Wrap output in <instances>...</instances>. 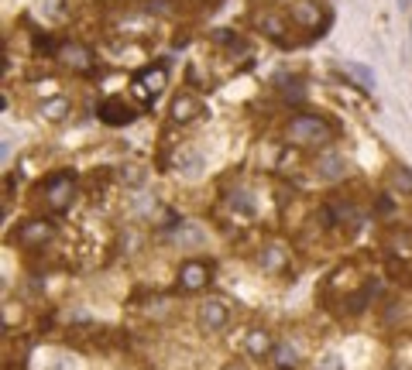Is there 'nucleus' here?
Returning <instances> with one entry per match:
<instances>
[{"label": "nucleus", "mask_w": 412, "mask_h": 370, "mask_svg": "<svg viewBox=\"0 0 412 370\" xmlns=\"http://www.w3.org/2000/svg\"><path fill=\"white\" fill-rule=\"evenodd\" d=\"M289 18H292L299 28H306V31H309V38H320V35L326 31V25H330L326 11L316 4V0H299V4L289 11Z\"/></svg>", "instance_id": "obj_3"}, {"label": "nucleus", "mask_w": 412, "mask_h": 370, "mask_svg": "<svg viewBox=\"0 0 412 370\" xmlns=\"http://www.w3.org/2000/svg\"><path fill=\"white\" fill-rule=\"evenodd\" d=\"M120 182H124V185H141V182H144V168H141V165H127V168L120 172Z\"/></svg>", "instance_id": "obj_21"}, {"label": "nucleus", "mask_w": 412, "mask_h": 370, "mask_svg": "<svg viewBox=\"0 0 412 370\" xmlns=\"http://www.w3.org/2000/svg\"><path fill=\"white\" fill-rule=\"evenodd\" d=\"M344 168H347V161H344L340 155H323V158L316 161L320 179H340V175H344Z\"/></svg>", "instance_id": "obj_13"}, {"label": "nucleus", "mask_w": 412, "mask_h": 370, "mask_svg": "<svg viewBox=\"0 0 412 370\" xmlns=\"http://www.w3.org/2000/svg\"><path fill=\"white\" fill-rule=\"evenodd\" d=\"M285 134L296 141V144H323L326 137H330V127L320 120V117H292L289 120V127H285Z\"/></svg>", "instance_id": "obj_2"}, {"label": "nucleus", "mask_w": 412, "mask_h": 370, "mask_svg": "<svg viewBox=\"0 0 412 370\" xmlns=\"http://www.w3.org/2000/svg\"><path fill=\"white\" fill-rule=\"evenodd\" d=\"M261 267L265 271H282L285 267V250L282 247H265L261 250Z\"/></svg>", "instance_id": "obj_16"}, {"label": "nucleus", "mask_w": 412, "mask_h": 370, "mask_svg": "<svg viewBox=\"0 0 412 370\" xmlns=\"http://www.w3.org/2000/svg\"><path fill=\"white\" fill-rule=\"evenodd\" d=\"M38 8H42V14H45L49 21H59V18L66 14V4H62V0H42Z\"/></svg>", "instance_id": "obj_19"}, {"label": "nucleus", "mask_w": 412, "mask_h": 370, "mask_svg": "<svg viewBox=\"0 0 412 370\" xmlns=\"http://www.w3.org/2000/svg\"><path fill=\"white\" fill-rule=\"evenodd\" d=\"M66 114H69V100H66V96L45 100V103H42V117H45V120H62Z\"/></svg>", "instance_id": "obj_15"}, {"label": "nucleus", "mask_w": 412, "mask_h": 370, "mask_svg": "<svg viewBox=\"0 0 412 370\" xmlns=\"http://www.w3.org/2000/svg\"><path fill=\"white\" fill-rule=\"evenodd\" d=\"M134 117H138V114H134L124 100H107V103L100 107V120L110 124V127H127Z\"/></svg>", "instance_id": "obj_9"}, {"label": "nucleus", "mask_w": 412, "mask_h": 370, "mask_svg": "<svg viewBox=\"0 0 412 370\" xmlns=\"http://www.w3.org/2000/svg\"><path fill=\"white\" fill-rule=\"evenodd\" d=\"M227 322H231V305L224 298H210L199 305V326L206 332H220V329H227Z\"/></svg>", "instance_id": "obj_6"}, {"label": "nucleus", "mask_w": 412, "mask_h": 370, "mask_svg": "<svg viewBox=\"0 0 412 370\" xmlns=\"http://www.w3.org/2000/svg\"><path fill=\"white\" fill-rule=\"evenodd\" d=\"M179 285H182L185 291L206 288V285H210V264H206V261H185L182 271H179Z\"/></svg>", "instance_id": "obj_7"}, {"label": "nucleus", "mask_w": 412, "mask_h": 370, "mask_svg": "<svg viewBox=\"0 0 412 370\" xmlns=\"http://www.w3.org/2000/svg\"><path fill=\"white\" fill-rule=\"evenodd\" d=\"M55 55H59V62H62L66 69H73V72H93V69H96L93 52H90L86 45H79V42H62Z\"/></svg>", "instance_id": "obj_5"}, {"label": "nucleus", "mask_w": 412, "mask_h": 370, "mask_svg": "<svg viewBox=\"0 0 412 370\" xmlns=\"http://www.w3.org/2000/svg\"><path fill=\"white\" fill-rule=\"evenodd\" d=\"M69 363H73V360H59V367H52V370H73Z\"/></svg>", "instance_id": "obj_26"}, {"label": "nucleus", "mask_w": 412, "mask_h": 370, "mask_svg": "<svg viewBox=\"0 0 412 370\" xmlns=\"http://www.w3.org/2000/svg\"><path fill=\"white\" fill-rule=\"evenodd\" d=\"M227 206H231L234 213H241V216H255V213H258V202H255V196H248V192H234V196L227 199Z\"/></svg>", "instance_id": "obj_14"}, {"label": "nucleus", "mask_w": 412, "mask_h": 370, "mask_svg": "<svg viewBox=\"0 0 412 370\" xmlns=\"http://www.w3.org/2000/svg\"><path fill=\"white\" fill-rule=\"evenodd\" d=\"M199 114H203V103H199L192 93H175V96H172L168 117H172L175 124H189V120H196Z\"/></svg>", "instance_id": "obj_8"}, {"label": "nucleus", "mask_w": 412, "mask_h": 370, "mask_svg": "<svg viewBox=\"0 0 412 370\" xmlns=\"http://www.w3.org/2000/svg\"><path fill=\"white\" fill-rule=\"evenodd\" d=\"M244 349H248V356L261 360V356H268V353L275 349V339H272V332H265V329H251V332L244 336Z\"/></svg>", "instance_id": "obj_12"}, {"label": "nucleus", "mask_w": 412, "mask_h": 370, "mask_svg": "<svg viewBox=\"0 0 412 370\" xmlns=\"http://www.w3.org/2000/svg\"><path fill=\"white\" fill-rule=\"evenodd\" d=\"M224 370H248V367H244V363H227Z\"/></svg>", "instance_id": "obj_27"}, {"label": "nucleus", "mask_w": 412, "mask_h": 370, "mask_svg": "<svg viewBox=\"0 0 412 370\" xmlns=\"http://www.w3.org/2000/svg\"><path fill=\"white\" fill-rule=\"evenodd\" d=\"M172 168H175V172H182V175H199V172H203V155H199V151H192V144H185V148H179V151H175Z\"/></svg>", "instance_id": "obj_11"}, {"label": "nucleus", "mask_w": 412, "mask_h": 370, "mask_svg": "<svg viewBox=\"0 0 412 370\" xmlns=\"http://www.w3.org/2000/svg\"><path fill=\"white\" fill-rule=\"evenodd\" d=\"M258 28H261L265 35H272V38H282V35H285V21H282V18H275V14L258 18Z\"/></svg>", "instance_id": "obj_17"}, {"label": "nucleus", "mask_w": 412, "mask_h": 370, "mask_svg": "<svg viewBox=\"0 0 412 370\" xmlns=\"http://www.w3.org/2000/svg\"><path fill=\"white\" fill-rule=\"evenodd\" d=\"M214 42H217V45H234V49H241V42H237L234 31H227V28H224V31H214Z\"/></svg>", "instance_id": "obj_23"}, {"label": "nucleus", "mask_w": 412, "mask_h": 370, "mask_svg": "<svg viewBox=\"0 0 412 370\" xmlns=\"http://www.w3.org/2000/svg\"><path fill=\"white\" fill-rule=\"evenodd\" d=\"M76 189H79V182H76L73 172H55V175L45 182V202L62 213V209H69V202L76 199Z\"/></svg>", "instance_id": "obj_1"}, {"label": "nucleus", "mask_w": 412, "mask_h": 370, "mask_svg": "<svg viewBox=\"0 0 412 370\" xmlns=\"http://www.w3.org/2000/svg\"><path fill=\"white\" fill-rule=\"evenodd\" d=\"M272 353H275V363H279V367H292V363H296V349L285 346V343H275Z\"/></svg>", "instance_id": "obj_20"}, {"label": "nucleus", "mask_w": 412, "mask_h": 370, "mask_svg": "<svg viewBox=\"0 0 412 370\" xmlns=\"http://www.w3.org/2000/svg\"><path fill=\"white\" fill-rule=\"evenodd\" d=\"M350 72H354V79H361V86H364V90H374V76H371V69H368V66H357V62H354V66H350Z\"/></svg>", "instance_id": "obj_22"}, {"label": "nucleus", "mask_w": 412, "mask_h": 370, "mask_svg": "<svg viewBox=\"0 0 412 370\" xmlns=\"http://www.w3.org/2000/svg\"><path fill=\"white\" fill-rule=\"evenodd\" d=\"M320 370H344V360H340L337 353H326V356L320 360Z\"/></svg>", "instance_id": "obj_24"}, {"label": "nucleus", "mask_w": 412, "mask_h": 370, "mask_svg": "<svg viewBox=\"0 0 412 370\" xmlns=\"http://www.w3.org/2000/svg\"><path fill=\"white\" fill-rule=\"evenodd\" d=\"M165 83H168V66H151V69L138 72V86H141L151 100L165 90Z\"/></svg>", "instance_id": "obj_10"}, {"label": "nucleus", "mask_w": 412, "mask_h": 370, "mask_svg": "<svg viewBox=\"0 0 412 370\" xmlns=\"http://www.w3.org/2000/svg\"><path fill=\"white\" fill-rule=\"evenodd\" d=\"M391 209H395V202H391L388 196H381V199H378V213H391Z\"/></svg>", "instance_id": "obj_25"}, {"label": "nucleus", "mask_w": 412, "mask_h": 370, "mask_svg": "<svg viewBox=\"0 0 412 370\" xmlns=\"http://www.w3.org/2000/svg\"><path fill=\"white\" fill-rule=\"evenodd\" d=\"M391 185H395L398 192L412 196V172H409V168H402V165H395V168H391Z\"/></svg>", "instance_id": "obj_18"}, {"label": "nucleus", "mask_w": 412, "mask_h": 370, "mask_svg": "<svg viewBox=\"0 0 412 370\" xmlns=\"http://www.w3.org/2000/svg\"><path fill=\"white\" fill-rule=\"evenodd\" d=\"M55 237V226L49 223V220H25L18 230H14V243L18 247H25V250H38V247H45L49 240Z\"/></svg>", "instance_id": "obj_4"}]
</instances>
